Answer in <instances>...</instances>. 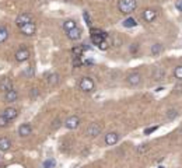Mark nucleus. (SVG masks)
<instances>
[{"label": "nucleus", "instance_id": "obj_1", "mask_svg": "<svg viewBox=\"0 0 182 168\" xmlns=\"http://www.w3.org/2000/svg\"><path fill=\"white\" fill-rule=\"evenodd\" d=\"M136 7H137V2L136 0H119L118 2V9L123 14L133 13L136 10Z\"/></svg>", "mask_w": 182, "mask_h": 168}, {"label": "nucleus", "instance_id": "obj_2", "mask_svg": "<svg viewBox=\"0 0 182 168\" xmlns=\"http://www.w3.org/2000/svg\"><path fill=\"white\" fill-rule=\"evenodd\" d=\"M94 86H95V84H94V80L91 79V77H83L79 83V88L81 90V91H84V92L93 91Z\"/></svg>", "mask_w": 182, "mask_h": 168}, {"label": "nucleus", "instance_id": "obj_3", "mask_svg": "<svg viewBox=\"0 0 182 168\" xmlns=\"http://www.w3.org/2000/svg\"><path fill=\"white\" fill-rule=\"evenodd\" d=\"M126 83H128L129 86H132V87L139 86L140 83H142V74H140V73H137V72L129 73V74L126 76Z\"/></svg>", "mask_w": 182, "mask_h": 168}, {"label": "nucleus", "instance_id": "obj_4", "mask_svg": "<svg viewBox=\"0 0 182 168\" xmlns=\"http://www.w3.org/2000/svg\"><path fill=\"white\" fill-rule=\"evenodd\" d=\"M20 32L23 34V35H25V36H32L36 32V24L34 23V21H31V23L20 27Z\"/></svg>", "mask_w": 182, "mask_h": 168}, {"label": "nucleus", "instance_id": "obj_5", "mask_svg": "<svg viewBox=\"0 0 182 168\" xmlns=\"http://www.w3.org/2000/svg\"><path fill=\"white\" fill-rule=\"evenodd\" d=\"M101 130H102V126L99 125V123H91L86 129V136H88V137H97L101 133Z\"/></svg>", "mask_w": 182, "mask_h": 168}, {"label": "nucleus", "instance_id": "obj_6", "mask_svg": "<svg viewBox=\"0 0 182 168\" xmlns=\"http://www.w3.org/2000/svg\"><path fill=\"white\" fill-rule=\"evenodd\" d=\"M31 21H32V16H31L30 13H23V14H20V16H17V18H16V24L18 27H23V25H25V24L31 23Z\"/></svg>", "mask_w": 182, "mask_h": 168}, {"label": "nucleus", "instance_id": "obj_7", "mask_svg": "<svg viewBox=\"0 0 182 168\" xmlns=\"http://www.w3.org/2000/svg\"><path fill=\"white\" fill-rule=\"evenodd\" d=\"M16 60L17 62H25V60L30 59V50L27 49V48H21L16 52Z\"/></svg>", "mask_w": 182, "mask_h": 168}, {"label": "nucleus", "instance_id": "obj_8", "mask_svg": "<svg viewBox=\"0 0 182 168\" xmlns=\"http://www.w3.org/2000/svg\"><path fill=\"white\" fill-rule=\"evenodd\" d=\"M79 125H80V119H79V116H76V115L69 116V118L66 119V122H65V126H66L67 129H70V130L76 129Z\"/></svg>", "mask_w": 182, "mask_h": 168}, {"label": "nucleus", "instance_id": "obj_9", "mask_svg": "<svg viewBox=\"0 0 182 168\" xmlns=\"http://www.w3.org/2000/svg\"><path fill=\"white\" fill-rule=\"evenodd\" d=\"M118 140H119V135L116 132H109L105 135V144L106 146H113L118 143Z\"/></svg>", "mask_w": 182, "mask_h": 168}, {"label": "nucleus", "instance_id": "obj_10", "mask_svg": "<svg viewBox=\"0 0 182 168\" xmlns=\"http://www.w3.org/2000/svg\"><path fill=\"white\" fill-rule=\"evenodd\" d=\"M143 18H144V21H147V23L154 21L157 18V10H154V9H147V10H144L143 11Z\"/></svg>", "mask_w": 182, "mask_h": 168}, {"label": "nucleus", "instance_id": "obj_11", "mask_svg": "<svg viewBox=\"0 0 182 168\" xmlns=\"http://www.w3.org/2000/svg\"><path fill=\"white\" fill-rule=\"evenodd\" d=\"M0 90L4 92L10 91V90H13V80L9 79V77H4V79L0 80Z\"/></svg>", "mask_w": 182, "mask_h": 168}, {"label": "nucleus", "instance_id": "obj_12", "mask_svg": "<svg viewBox=\"0 0 182 168\" xmlns=\"http://www.w3.org/2000/svg\"><path fill=\"white\" fill-rule=\"evenodd\" d=\"M3 115L6 116L9 121H13V119H16L17 116H18V109L14 108V106H9V108L4 109Z\"/></svg>", "mask_w": 182, "mask_h": 168}, {"label": "nucleus", "instance_id": "obj_13", "mask_svg": "<svg viewBox=\"0 0 182 168\" xmlns=\"http://www.w3.org/2000/svg\"><path fill=\"white\" fill-rule=\"evenodd\" d=\"M31 133H32V128H31V125H28V123H24V125H21L20 128H18V135H20L21 137H27V136H30Z\"/></svg>", "mask_w": 182, "mask_h": 168}, {"label": "nucleus", "instance_id": "obj_14", "mask_svg": "<svg viewBox=\"0 0 182 168\" xmlns=\"http://www.w3.org/2000/svg\"><path fill=\"white\" fill-rule=\"evenodd\" d=\"M67 38L72 41H77L81 38V30H80L79 27H76V28H73V30L67 31Z\"/></svg>", "mask_w": 182, "mask_h": 168}, {"label": "nucleus", "instance_id": "obj_15", "mask_svg": "<svg viewBox=\"0 0 182 168\" xmlns=\"http://www.w3.org/2000/svg\"><path fill=\"white\" fill-rule=\"evenodd\" d=\"M46 83L49 87H55L59 83V74L58 73H50V74H46Z\"/></svg>", "mask_w": 182, "mask_h": 168}, {"label": "nucleus", "instance_id": "obj_16", "mask_svg": "<svg viewBox=\"0 0 182 168\" xmlns=\"http://www.w3.org/2000/svg\"><path fill=\"white\" fill-rule=\"evenodd\" d=\"M17 98H18V94H17L16 90H10V91L4 92V102H14L17 101Z\"/></svg>", "mask_w": 182, "mask_h": 168}, {"label": "nucleus", "instance_id": "obj_17", "mask_svg": "<svg viewBox=\"0 0 182 168\" xmlns=\"http://www.w3.org/2000/svg\"><path fill=\"white\" fill-rule=\"evenodd\" d=\"M165 76V70L162 69V67H156L154 72H153V79L156 80V81H161Z\"/></svg>", "mask_w": 182, "mask_h": 168}, {"label": "nucleus", "instance_id": "obj_18", "mask_svg": "<svg viewBox=\"0 0 182 168\" xmlns=\"http://www.w3.org/2000/svg\"><path fill=\"white\" fill-rule=\"evenodd\" d=\"M11 147L10 139L7 137H0V151H7Z\"/></svg>", "mask_w": 182, "mask_h": 168}, {"label": "nucleus", "instance_id": "obj_19", "mask_svg": "<svg viewBox=\"0 0 182 168\" xmlns=\"http://www.w3.org/2000/svg\"><path fill=\"white\" fill-rule=\"evenodd\" d=\"M76 21L74 20H65L63 21V30L66 31H70V30H73V28H76Z\"/></svg>", "mask_w": 182, "mask_h": 168}, {"label": "nucleus", "instance_id": "obj_20", "mask_svg": "<svg viewBox=\"0 0 182 168\" xmlns=\"http://www.w3.org/2000/svg\"><path fill=\"white\" fill-rule=\"evenodd\" d=\"M7 38H9V31H7V28L4 25H0V43L6 42Z\"/></svg>", "mask_w": 182, "mask_h": 168}, {"label": "nucleus", "instance_id": "obj_21", "mask_svg": "<svg viewBox=\"0 0 182 168\" xmlns=\"http://www.w3.org/2000/svg\"><path fill=\"white\" fill-rule=\"evenodd\" d=\"M162 45L161 43H154V45H151V55L153 56H158L160 53L162 52Z\"/></svg>", "mask_w": 182, "mask_h": 168}, {"label": "nucleus", "instance_id": "obj_22", "mask_svg": "<svg viewBox=\"0 0 182 168\" xmlns=\"http://www.w3.org/2000/svg\"><path fill=\"white\" fill-rule=\"evenodd\" d=\"M123 27H126V28H133V27L137 25V21L135 20V18H132V17H129V18H126V20H123Z\"/></svg>", "mask_w": 182, "mask_h": 168}, {"label": "nucleus", "instance_id": "obj_23", "mask_svg": "<svg viewBox=\"0 0 182 168\" xmlns=\"http://www.w3.org/2000/svg\"><path fill=\"white\" fill-rule=\"evenodd\" d=\"M84 49H86V46H76V48H73L72 49V53L76 56V58H80V56L83 55Z\"/></svg>", "mask_w": 182, "mask_h": 168}, {"label": "nucleus", "instance_id": "obj_24", "mask_svg": "<svg viewBox=\"0 0 182 168\" xmlns=\"http://www.w3.org/2000/svg\"><path fill=\"white\" fill-rule=\"evenodd\" d=\"M176 116H178V111H176L175 108H171L167 111V119L168 121H172V119H175Z\"/></svg>", "mask_w": 182, "mask_h": 168}, {"label": "nucleus", "instance_id": "obj_25", "mask_svg": "<svg viewBox=\"0 0 182 168\" xmlns=\"http://www.w3.org/2000/svg\"><path fill=\"white\" fill-rule=\"evenodd\" d=\"M105 38L106 36H104V35H91V42H93L94 45H98V43H101Z\"/></svg>", "mask_w": 182, "mask_h": 168}, {"label": "nucleus", "instance_id": "obj_26", "mask_svg": "<svg viewBox=\"0 0 182 168\" xmlns=\"http://www.w3.org/2000/svg\"><path fill=\"white\" fill-rule=\"evenodd\" d=\"M34 73H35V67H34V66H28V67H27V69L23 72V74H24L25 77H32Z\"/></svg>", "mask_w": 182, "mask_h": 168}, {"label": "nucleus", "instance_id": "obj_27", "mask_svg": "<svg viewBox=\"0 0 182 168\" xmlns=\"http://www.w3.org/2000/svg\"><path fill=\"white\" fill-rule=\"evenodd\" d=\"M174 76H175V79L182 80V65L175 67V70H174Z\"/></svg>", "mask_w": 182, "mask_h": 168}, {"label": "nucleus", "instance_id": "obj_28", "mask_svg": "<svg viewBox=\"0 0 182 168\" xmlns=\"http://www.w3.org/2000/svg\"><path fill=\"white\" fill-rule=\"evenodd\" d=\"M10 123V121L6 118L4 115H0V128H7Z\"/></svg>", "mask_w": 182, "mask_h": 168}, {"label": "nucleus", "instance_id": "obj_29", "mask_svg": "<svg viewBox=\"0 0 182 168\" xmlns=\"http://www.w3.org/2000/svg\"><path fill=\"white\" fill-rule=\"evenodd\" d=\"M97 48H98L99 50H106V49H108V48H109V43H108V41H106V39H104L101 43H98V45H97Z\"/></svg>", "mask_w": 182, "mask_h": 168}, {"label": "nucleus", "instance_id": "obj_30", "mask_svg": "<svg viewBox=\"0 0 182 168\" xmlns=\"http://www.w3.org/2000/svg\"><path fill=\"white\" fill-rule=\"evenodd\" d=\"M147 150H149V144H140L139 147H137V153H139V154H144L146 151H147Z\"/></svg>", "mask_w": 182, "mask_h": 168}, {"label": "nucleus", "instance_id": "obj_31", "mask_svg": "<svg viewBox=\"0 0 182 168\" xmlns=\"http://www.w3.org/2000/svg\"><path fill=\"white\" fill-rule=\"evenodd\" d=\"M90 34H91V35H104V36H108V35H106V32H104V31H101V30H97V28H91Z\"/></svg>", "mask_w": 182, "mask_h": 168}, {"label": "nucleus", "instance_id": "obj_32", "mask_svg": "<svg viewBox=\"0 0 182 168\" xmlns=\"http://www.w3.org/2000/svg\"><path fill=\"white\" fill-rule=\"evenodd\" d=\"M39 95V91H38V88H31L30 90V98H36V97Z\"/></svg>", "mask_w": 182, "mask_h": 168}, {"label": "nucleus", "instance_id": "obj_33", "mask_svg": "<svg viewBox=\"0 0 182 168\" xmlns=\"http://www.w3.org/2000/svg\"><path fill=\"white\" fill-rule=\"evenodd\" d=\"M157 129H158V126H153V128H147V129L144 130V135H150V133L156 132Z\"/></svg>", "mask_w": 182, "mask_h": 168}, {"label": "nucleus", "instance_id": "obj_34", "mask_svg": "<svg viewBox=\"0 0 182 168\" xmlns=\"http://www.w3.org/2000/svg\"><path fill=\"white\" fill-rule=\"evenodd\" d=\"M59 126H60V119H55L53 121V123H52V129H59Z\"/></svg>", "mask_w": 182, "mask_h": 168}, {"label": "nucleus", "instance_id": "obj_35", "mask_svg": "<svg viewBox=\"0 0 182 168\" xmlns=\"http://www.w3.org/2000/svg\"><path fill=\"white\" fill-rule=\"evenodd\" d=\"M83 17H84V20H86V24H87V25H88V27H91V18L88 17V14H87V13H84V14H83Z\"/></svg>", "mask_w": 182, "mask_h": 168}, {"label": "nucleus", "instance_id": "obj_36", "mask_svg": "<svg viewBox=\"0 0 182 168\" xmlns=\"http://www.w3.org/2000/svg\"><path fill=\"white\" fill-rule=\"evenodd\" d=\"M53 164H55V161H53V160H48V161L45 162V164H43V167H42V168H49V167H52Z\"/></svg>", "mask_w": 182, "mask_h": 168}, {"label": "nucleus", "instance_id": "obj_37", "mask_svg": "<svg viewBox=\"0 0 182 168\" xmlns=\"http://www.w3.org/2000/svg\"><path fill=\"white\" fill-rule=\"evenodd\" d=\"M130 52H132V53L137 52V43H133V45L130 46Z\"/></svg>", "mask_w": 182, "mask_h": 168}, {"label": "nucleus", "instance_id": "obj_38", "mask_svg": "<svg viewBox=\"0 0 182 168\" xmlns=\"http://www.w3.org/2000/svg\"><path fill=\"white\" fill-rule=\"evenodd\" d=\"M175 92H182V86H175Z\"/></svg>", "mask_w": 182, "mask_h": 168}, {"label": "nucleus", "instance_id": "obj_39", "mask_svg": "<svg viewBox=\"0 0 182 168\" xmlns=\"http://www.w3.org/2000/svg\"><path fill=\"white\" fill-rule=\"evenodd\" d=\"M80 65H81V62H80V60H74V66H80Z\"/></svg>", "mask_w": 182, "mask_h": 168}, {"label": "nucleus", "instance_id": "obj_40", "mask_svg": "<svg viewBox=\"0 0 182 168\" xmlns=\"http://www.w3.org/2000/svg\"><path fill=\"white\" fill-rule=\"evenodd\" d=\"M158 168H165V167H162V165H160V167Z\"/></svg>", "mask_w": 182, "mask_h": 168}]
</instances>
